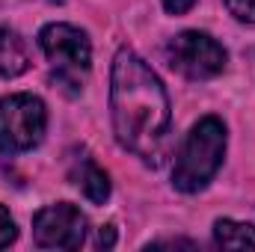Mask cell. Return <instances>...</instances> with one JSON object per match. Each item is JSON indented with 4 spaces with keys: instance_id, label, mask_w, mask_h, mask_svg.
<instances>
[{
    "instance_id": "6da1fadb",
    "label": "cell",
    "mask_w": 255,
    "mask_h": 252,
    "mask_svg": "<svg viewBox=\"0 0 255 252\" xmlns=\"http://www.w3.org/2000/svg\"><path fill=\"white\" fill-rule=\"evenodd\" d=\"M110 116L119 145L160 166L169 151L172 107L160 77L130 48H119L110 71Z\"/></svg>"
},
{
    "instance_id": "7a4b0ae2",
    "label": "cell",
    "mask_w": 255,
    "mask_h": 252,
    "mask_svg": "<svg viewBox=\"0 0 255 252\" xmlns=\"http://www.w3.org/2000/svg\"><path fill=\"white\" fill-rule=\"evenodd\" d=\"M223 157H226V125L217 116L199 119L175 157V169H172L175 190L181 193L205 190L217 175V169L223 166Z\"/></svg>"
},
{
    "instance_id": "3957f363",
    "label": "cell",
    "mask_w": 255,
    "mask_h": 252,
    "mask_svg": "<svg viewBox=\"0 0 255 252\" xmlns=\"http://www.w3.org/2000/svg\"><path fill=\"white\" fill-rule=\"evenodd\" d=\"M39 48L54 68V80L71 92H80L92 65L89 36L74 24H48L39 33Z\"/></svg>"
},
{
    "instance_id": "277c9868",
    "label": "cell",
    "mask_w": 255,
    "mask_h": 252,
    "mask_svg": "<svg viewBox=\"0 0 255 252\" xmlns=\"http://www.w3.org/2000/svg\"><path fill=\"white\" fill-rule=\"evenodd\" d=\"M48 127L45 101L30 92H15L0 98V151L21 154L42 142Z\"/></svg>"
},
{
    "instance_id": "5b68a950",
    "label": "cell",
    "mask_w": 255,
    "mask_h": 252,
    "mask_svg": "<svg viewBox=\"0 0 255 252\" xmlns=\"http://www.w3.org/2000/svg\"><path fill=\"white\" fill-rule=\"evenodd\" d=\"M166 60L175 71H181L190 80H208V77L223 74L229 57H226V48L214 36L199 33V30H184L175 39H169Z\"/></svg>"
},
{
    "instance_id": "8992f818",
    "label": "cell",
    "mask_w": 255,
    "mask_h": 252,
    "mask_svg": "<svg viewBox=\"0 0 255 252\" xmlns=\"http://www.w3.org/2000/svg\"><path fill=\"white\" fill-rule=\"evenodd\" d=\"M33 238L42 250H77L86 238V217L68 202L48 205L33 217Z\"/></svg>"
},
{
    "instance_id": "52a82bcc",
    "label": "cell",
    "mask_w": 255,
    "mask_h": 252,
    "mask_svg": "<svg viewBox=\"0 0 255 252\" xmlns=\"http://www.w3.org/2000/svg\"><path fill=\"white\" fill-rule=\"evenodd\" d=\"M71 181L83 190V196H86L89 202H95V205H104V202L110 199V178H107V172H104L95 160H89V157H80V160L74 163Z\"/></svg>"
},
{
    "instance_id": "ba28073f",
    "label": "cell",
    "mask_w": 255,
    "mask_h": 252,
    "mask_svg": "<svg viewBox=\"0 0 255 252\" xmlns=\"http://www.w3.org/2000/svg\"><path fill=\"white\" fill-rule=\"evenodd\" d=\"M30 68V51H27V42L9 30V27H0V77H18Z\"/></svg>"
},
{
    "instance_id": "9c48e42d",
    "label": "cell",
    "mask_w": 255,
    "mask_h": 252,
    "mask_svg": "<svg viewBox=\"0 0 255 252\" xmlns=\"http://www.w3.org/2000/svg\"><path fill=\"white\" fill-rule=\"evenodd\" d=\"M214 244L223 250H255V226L238 223V220H217Z\"/></svg>"
},
{
    "instance_id": "30bf717a",
    "label": "cell",
    "mask_w": 255,
    "mask_h": 252,
    "mask_svg": "<svg viewBox=\"0 0 255 252\" xmlns=\"http://www.w3.org/2000/svg\"><path fill=\"white\" fill-rule=\"evenodd\" d=\"M226 6L238 21L255 24V0H226Z\"/></svg>"
},
{
    "instance_id": "8fae6325",
    "label": "cell",
    "mask_w": 255,
    "mask_h": 252,
    "mask_svg": "<svg viewBox=\"0 0 255 252\" xmlns=\"http://www.w3.org/2000/svg\"><path fill=\"white\" fill-rule=\"evenodd\" d=\"M18 238V229H15V220L9 217V211L0 205V250H6L12 241Z\"/></svg>"
},
{
    "instance_id": "7c38bea8",
    "label": "cell",
    "mask_w": 255,
    "mask_h": 252,
    "mask_svg": "<svg viewBox=\"0 0 255 252\" xmlns=\"http://www.w3.org/2000/svg\"><path fill=\"white\" fill-rule=\"evenodd\" d=\"M160 3H163V9L169 15H184V12H190L196 6V0H160Z\"/></svg>"
},
{
    "instance_id": "4fadbf2b",
    "label": "cell",
    "mask_w": 255,
    "mask_h": 252,
    "mask_svg": "<svg viewBox=\"0 0 255 252\" xmlns=\"http://www.w3.org/2000/svg\"><path fill=\"white\" fill-rule=\"evenodd\" d=\"M163 247H187V250H196L193 241H154V244H148V250H163Z\"/></svg>"
},
{
    "instance_id": "5bb4252c",
    "label": "cell",
    "mask_w": 255,
    "mask_h": 252,
    "mask_svg": "<svg viewBox=\"0 0 255 252\" xmlns=\"http://www.w3.org/2000/svg\"><path fill=\"white\" fill-rule=\"evenodd\" d=\"M113 241H116V235H113V226H107V232L101 229V235H98V247H113Z\"/></svg>"
},
{
    "instance_id": "9a60e30c",
    "label": "cell",
    "mask_w": 255,
    "mask_h": 252,
    "mask_svg": "<svg viewBox=\"0 0 255 252\" xmlns=\"http://www.w3.org/2000/svg\"><path fill=\"white\" fill-rule=\"evenodd\" d=\"M48 3H63V0H48Z\"/></svg>"
}]
</instances>
